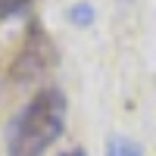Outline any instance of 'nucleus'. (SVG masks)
Returning <instances> with one entry per match:
<instances>
[{
	"instance_id": "obj_3",
	"label": "nucleus",
	"mask_w": 156,
	"mask_h": 156,
	"mask_svg": "<svg viewBox=\"0 0 156 156\" xmlns=\"http://www.w3.org/2000/svg\"><path fill=\"white\" fill-rule=\"evenodd\" d=\"M106 156H144V147L125 134H112L106 140Z\"/></svg>"
},
{
	"instance_id": "obj_5",
	"label": "nucleus",
	"mask_w": 156,
	"mask_h": 156,
	"mask_svg": "<svg viewBox=\"0 0 156 156\" xmlns=\"http://www.w3.org/2000/svg\"><path fill=\"white\" fill-rule=\"evenodd\" d=\"M69 22L78 25V28H87V25L94 22V6H90V3H75V6H69Z\"/></svg>"
},
{
	"instance_id": "obj_1",
	"label": "nucleus",
	"mask_w": 156,
	"mask_h": 156,
	"mask_svg": "<svg viewBox=\"0 0 156 156\" xmlns=\"http://www.w3.org/2000/svg\"><path fill=\"white\" fill-rule=\"evenodd\" d=\"M66 131V94L47 84L6 125V156H44Z\"/></svg>"
},
{
	"instance_id": "obj_6",
	"label": "nucleus",
	"mask_w": 156,
	"mask_h": 156,
	"mask_svg": "<svg viewBox=\"0 0 156 156\" xmlns=\"http://www.w3.org/2000/svg\"><path fill=\"white\" fill-rule=\"evenodd\" d=\"M59 156H87L81 147H75V150H66V153H59Z\"/></svg>"
},
{
	"instance_id": "obj_2",
	"label": "nucleus",
	"mask_w": 156,
	"mask_h": 156,
	"mask_svg": "<svg viewBox=\"0 0 156 156\" xmlns=\"http://www.w3.org/2000/svg\"><path fill=\"white\" fill-rule=\"evenodd\" d=\"M59 53H56V44L53 37L47 34V28L37 19L28 22L25 28V37L16 50V56L9 62V81L12 84H34V81H44V78L56 69Z\"/></svg>"
},
{
	"instance_id": "obj_4",
	"label": "nucleus",
	"mask_w": 156,
	"mask_h": 156,
	"mask_svg": "<svg viewBox=\"0 0 156 156\" xmlns=\"http://www.w3.org/2000/svg\"><path fill=\"white\" fill-rule=\"evenodd\" d=\"M34 6V0H0V22L6 19H19Z\"/></svg>"
}]
</instances>
